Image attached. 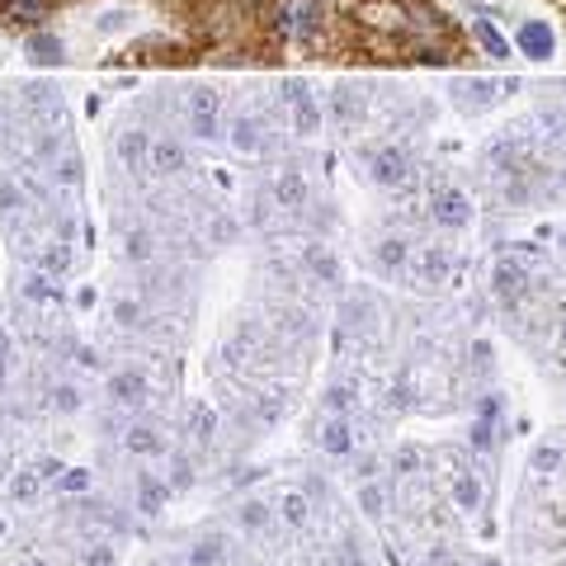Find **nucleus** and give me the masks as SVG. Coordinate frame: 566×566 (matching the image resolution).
<instances>
[{"label":"nucleus","mask_w":566,"mask_h":566,"mask_svg":"<svg viewBox=\"0 0 566 566\" xmlns=\"http://www.w3.org/2000/svg\"><path fill=\"white\" fill-rule=\"evenodd\" d=\"M151 397H156V387L142 364H118L104 374V406H109L114 416H147Z\"/></svg>","instance_id":"nucleus-1"},{"label":"nucleus","mask_w":566,"mask_h":566,"mask_svg":"<svg viewBox=\"0 0 566 566\" xmlns=\"http://www.w3.org/2000/svg\"><path fill=\"white\" fill-rule=\"evenodd\" d=\"M114 439H118V453L137 458V463H161V458L175 449L170 430L161 420H151V416H123Z\"/></svg>","instance_id":"nucleus-2"},{"label":"nucleus","mask_w":566,"mask_h":566,"mask_svg":"<svg viewBox=\"0 0 566 566\" xmlns=\"http://www.w3.org/2000/svg\"><path fill=\"white\" fill-rule=\"evenodd\" d=\"M274 29L283 43L293 48H312L326 33V10L322 0H279L274 6Z\"/></svg>","instance_id":"nucleus-3"},{"label":"nucleus","mask_w":566,"mask_h":566,"mask_svg":"<svg viewBox=\"0 0 566 566\" xmlns=\"http://www.w3.org/2000/svg\"><path fill=\"white\" fill-rule=\"evenodd\" d=\"M170 495L175 491L166 482V472H151V468L133 472V482H128V510H133V520H156L170 505Z\"/></svg>","instance_id":"nucleus-4"},{"label":"nucleus","mask_w":566,"mask_h":566,"mask_svg":"<svg viewBox=\"0 0 566 566\" xmlns=\"http://www.w3.org/2000/svg\"><path fill=\"white\" fill-rule=\"evenodd\" d=\"M232 524L241 528V534L260 538L279 524V510H274V501H264V495H241V501L232 505Z\"/></svg>","instance_id":"nucleus-5"},{"label":"nucleus","mask_w":566,"mask_h":566,"mask_svg":"<svg viewBox=\"0 0 566 566\" xmlns=\"http://www.w3.org/2000/svg\"><path fill=\"white\" fill-rule=\"evenodd\" d=\"M43 411L57 416V420L81 416L85 411V387L76 378H52V382H43Z\"/></svg>","instance_id":"nucleus-6"},{"label":"nucleus","mask_w":566,"mask_h":566,"mask_svg":"<svg viewBox=\"0 0 566 566\" xmlns=\"http://www.w3.org/2000/svg\"><path fill=\"white\" fill-rule=\"evenodd\" d=\"M189 439H193V453H203V449H212L222 439V416L212 411L208 401L189 406Z\"/></svg>","instance_id":"nucleus-7"},{"label":"nucleus","mask_w":566,"mask_h":566,"mask_svg":"<svg viewBox=\"0 0 566 566\" xmlns=\"http://www.w3.org/2000/svg\"><path fill=\"white\" fill-rule=\"evenodd\" d=\"M161 463H166V482H170L175 495L189 491V486H199V453H193V449L175 444V449L161 458Z\"/></svg>","instance_id":"nucleus-8"},{"label":"nucleus","mask_w":566,"mask_h":566,"mask_svg":"<svg viewBox=\"0 0 566 566\" xmlns=\"http://www.w3.org/2000/svg\"><path fill=\"white\" fill-rule=\"evenodd\" d=\"M274 510H279V524L283 528H307L312 524V495L303 486H283L274 495Z\"/></svg>","instance_id":"nucleus-9"},{"label":"nucleus","mask_w":566,"mask_h":566,"mask_svg":"<svg viewBox=\"0 0 566 566\" xmlns=\"http://www.w3.org/2000/svg\"><path fill=\"white\" fill-rule=\"evenodd\" d=\"M189 128L199 133V137H218L222 128V104L212 91H193L189 95Z\"/></svg>","instance_id":"nucleus-10"},{"label":"nucleus","mask_w":566,"mask_h":566,"mask_svg":"<svg viewBox=\"0 0 566 566\" xmlns=\"http://www.w3.org/2000/svg\"><path fill=\"white\" fill-rule=\"evenodd\" d=\"M316 449L331 453V458L354 453V424H349V416H326L322 430H316Z\"/></svg>","instance_id":"nucleus-11"},{"label":"nucleus","mask_w":566,"mask_h":566,"mask_svg":"<svg viewBox=\"0 0 566 566\" xmlns=\"http://www.w3.org/2000/svg\"><path fill=\"white\" fill-rule=\"evenodd\" d=\"M109 322L118 331H128V335H147L151 331V312L142 297H114V307H109Z\"/></svg>","instance_id":"nucleus-12"},{"label":"nucleus","mask_w":566,"mask_h":566,"mask_svg":"<svg viewBox=\"0 0 566 566\" xmlns=\"http://www.w3.org/2000/svg\"><path fill=\"white\" fill-rule=\"evenodd\" d=\"M52 486L43 482V476H39V468H20V472H14L10 476V482H6V495H10V505H33V501H43V495H48Z\"/></svg>","instance_id":"nucleus-13"},{"label":"nucleus","mask_w":566,"mask_h":566,"mask_svg":"<svg viewBox=\"0 0 566 566\" xmlns=\"http://www.w3.org/2000/svg\"><path fill=\"white\" fill-rule=\"evenodd\" d=\"M255 349H260V326H255V322H241V326L232 331V340L222 345V368H241Z\"/></svg>","instance_id":"nucleus-14"},{"label":"nucleus","mask_w":566,"mask_h":566,"mask_svg":"<svg viewBox=\"0 0 566 566\" xmlns=\"http://www.w3.org/2000/svg\"><path fill=\"white\" fill-rule=\"evenodd\" d=\"M515 43H520V52H524L528 62H547V57H553V29H547L543 20H528V24H520Z\"/></svg>","instance_id":"nucleus-15"},{"label":"nucleus","mask_w":566,"mask_h":566,"mask_svg":"<svg viewBox=\"0 0 566 566\" xmlns=\"http://www.w3.org/2000/svg\"><path fill=\"white\" fill-rule=\"evenodd\" d=\"M434 222L439 227H449V232H458V227H468L472 222V208H468V199L458 189H444L434 199Z\"/></svg>","instance_id":"nucleus-16"},{"label":"nucleus","mask_w":566,"mask_h":566,"mask_svg":"<svg viewBox=\"0 0 566 566\" xmlns=\"http://www.w3.org/2000/svg\"><path fill=\"white\" fill-rule=\"evenodd\" d=\"M76 562L81 566H118V543L109 534H91L76 547Z\"/></svg>","instance_id":"nucleus-17"},{"label":"nucleus","mask_w":566,"mask_h":566,"mask_svg":"<svg viewBox=\"0 0 566 566\" xmlns=\"http://www.w3.org/2000/svg\"><path fill=\"white\" fill-rule=\"evenodd\" d=\"M189 566H222L227 562V538L222 534H199L189 543V553H185Z\"/></svg>","instance_id":"nucleus-18"},{"label":"nucleus","mask_w":566,"mask_h":566,"mask_svg":"<svg viewBox=\"0 0 566 566\" xmlns=\"http://www.w3.org/2000/svg\"><path fill=\"white\" fill-rule=\"evenodd\" d=\"M495 416H501V401L495 397H482V406H476V420H472V449H491L495 444Z\"/></svg>","instance_id":"nucleus-19"},{"label":"nucleus","mask_w":566,"mask_h":566,"mask_svg":"<svg viewBox=\"0 0 566 566\" xmlns=\"http://www.w3.org/2000/svg\"><path fill=\"white\" fill-rule=\"evenodd\" d=\"M52 10V0H0V14L10 24H43Z\"/></svg>","instance_id":"nucleus-20"},{"label":"nucleus","mask_w":566,"mask_h":566,"mask_svg":"<svg viewBox=\"0 0 566 566\" xmlns=\"http://www.w3.org/2000/svg\"><path fill=\"white\" fill-rule=\"evenodd\" d=\"M24 52H29V62H39V66H52V62H62V39L57 33H29L24 39Z\"/></svg>","instance_id":"nucleus-21"},{"label":"nucleus","mask_w":566,"mask_h":566,"mask_svg":"<svg viewBox=\"0 0 566 566\" xmlns=\"http://www.w3.org/2000/svg\"><path fill=\"white\" fill-rule=\"evenodd\" d=\"M354 406H359V387H354V382H331L322 392V411L326 416H349Z\"/></svg>","instance_id":"nucleus-22"},{"label":"nucleus","mask_w":566,"mask_h":566,"mask_svg":"<svg viewBox=\"0 0 566 566\" xmlns=\"http://www.w3.org/2000/svg\"><path fill=\"white\" fill-rule=\"evenodd\" d=\"M524 270L520 264H495V297H501V303H520L524 297Z\"/></svg>","instance_id":"nucleus-23"},{"label":"nucleus","mask_w":566,"mask_h":566,"mask_svg":"<svg viewBox=\"0 0 566 566\" xmlns=\"http://www.w3.org/2000/svg\"><path fill=\"white\" fill-rule=\"evenodd\" d=\"M406 170H411V161H406V151H378V161H374V175H378V185H401L406 180Z\"/></svg>","instance_id":"nucleus-24"},{"label":"nucleus","mask_w":566,"mask_h":566,"mask_svg":"<svg viewBox=\"0 0 566 566\" xmlns=\"http://www.w3.org/2000/svg\"><path fill=\"white\" fill-rule=\"evenodd\" d=\"M453 501H458V510H482V482H476L472 472H458L453 476Z\"/></svg>","instance_id":"nucleus-25"},{"label":"nucleus","mask_w":566,"mask_h":566,"mask_svg":"<svg viewBox=\"0 0 566 566\" xmlns=\"http://www.w3.org/2000/svg\"><path fill=\"white\" fill-rule=\"evenodd\" d=\"M359 510L368 520H382L387 515V491L374 482V476H364V486H359Z\"/></svg>","instance_id":"nucleus-26"},{"label":"nucleus","mask_w":566,"mask_h":566,"mask_svg":"<svg viewBox=\"0 0 566 566\" xmlns=\"http://www.w3.org/2000/svg\"><path fill=\"white\" fill-rule=\"evenodd\" d=\"M180 166H185V151L175 147V142H156V147H151V170L156 175H175Z\"/></svg>","instance_id":"nucleus-27"},{"label":"nucleus","mask_w":566,"mask_h":566,"mask_svg":"<svg viewBox=\"0 0 566 566\" xmlns=\"http://www.w3.org/2000/svg\"><path fill=\"white\" fill-rule=\"evenodd\" d=\"M274 193H279V203L283 208H297V203H303V175H297V170H283L279 175V185H274Z\"/></svg>","instance_id":"nucleus-28"},{"label":"nucleus","mask_w":566,"mask_h":566,"mask_svg":"<svg viewBox=\"0 0 566 566\" xmlns=\"http://www.w3.org/2000/svg\"><path fill=\"white\" fill-rule=\"evenodd\" d=\"M472 33H476V43H482L491 57H510V43L495 33V24L491 20H472Z\"/></svg>","instance_id":"nucleus-29"},{"label":"nucleus","mask_w":566,"mask_h":566,"mask_svg":"<svg viewBox=\"0 0 566 566\" xmlns=\"http://www.w3.org/2000/svg\"><path fill=\"white\" fill-rule=\"evenodd\" d=\"M406 241L401 237H387L382 241V251H378V264H382V274H397V270H406Z\"/></svg>","instance_id":"nucleus-30"},{"label":"nucleus","mask_w":566,"mask_h":566,"mask_svg":"<svg viewBox=\"0 0 566 566\" xmlns=\"http://www.w3.org/2000/svg\"><path fill=\"white\" fill-rule=\"evenodd\" d=\"M123 251H128L133 264H151V260H156V241H151V232H128Z\"/></svg>","instance_id":"nucleus-31"},{"label":"nucleus","mask_w":566,"mask_h":566,"mask_svg":"<svg viewBox=\"0 0 566 566\" xmlns=\"http://www.w3.org/2000/svg\"><path fill=\"white\" fill-rule=\"evenodd\" d=\"M232 147L237 151H260V123L255 118H237L232 123Z\"/></svg>","instance_id":"nucleus-32"},{"label":"nucleus","mask_w":566,"mask_h":566,"mask_svg":"<svg viewBox=\"0 0 566 566\" xmlns=\"http://www.w3.org/2000/svg\"><path fill=\"white\" fill-rule=\"evenodd\" d=\"M444 270H449V255H444V251H424V260H420V283L430 289V283L444 279Z\"/></svg>","instance_id":"nucleus-33"},{"label":"nucleus","mask_w":566,"mask_h":566,"mask_svg":"<svg viewBox=\"0 0 566 566\" xmlns=\"http://www.w3.org/2000/svg\"><path fill=\"white\" fill-rule=\"evenodd\" d=\"M307 270H312L316 279H326V283H340V264H335L326 251H312V255H307Z\"/></svg>","instance_id":"nucleus-34"},{"label":"nucleus","mask_w":566,"mask_h":566,"mask_svg":"<svg viewBox=\"0 0 566 566\" xmlns=\"http://www.w3.org/2000/svg\"><path fill=\"white\" fill-rule=\"evenodd\" d=\"M10 368H14V331L0 326V387L10 382Z\"/></svg>","instance_id":"nucleus-35"},{"label":"nucleus","mask_w":566,"mask_h":566,"mask_svg":"<svg viewBox=\"0 0 566 566\" xmlns=\"http://www.w3.org/2000/svg\"><path fill=\"white\" fill-rule=\"evenodd\" d=\"M91 486H95L91 468H66V472H62V482H57V491H91Z\"/></svg>","instance_id":"nucleus-36"},{"label":"nucleus","mask_w":566,"mask_h":566,"mask_svg":"<svg viewBox=\"0 0 566 566\" xmlns=\"http://www.w3.org/2000/svg\"><path fill=\"white\" fill-rule=\"evenodd\" d=\"M416 468H420V449L401 444V449L392 453V472H401V476H406V472H416Z\"/></svg>","instance_id":"nucleus-37"},{"label":"nucleus","mask_w":566,"mask_h":566,"mask_svg":"<svg viewBox=\"0 0 566 566\" xmlns=\"http://www.w3.org/2000/svg\"><path fill=\"white\" fill-rule=\"evenodd\" d=\"M557 463H562V453H557V449H538V453H534V472H543V476L553 472Z\"/></svg>","instance_id":"nucleus-38"},{"label":"nucleus","mask_w":566,"mask_h":566,"mask_svg":"<svg viewBox=\"0 0 566 566\" xmlns=\"http://www.w3.org/2000/svg\"><path fill=\"white\" fill-rule=\"evenodd\" d=\"M24 566H57V562H43V557H29Z\"/></svg>","instance_id":"nucleus-39"},{"label":"nucleus","mask_w":566,"mask_h":566,"mask_svg":"<svg viewBox=\"0 0 566 566\" xmlns=\"http://www.w3.org/2000/svg\"><path fill=\"white\" fill-rule=\"evenodd\" d=\"M476 566H501V562H491V557H486V562H476Z\"/></svg>","instance_id":"nucleus-40"},{"label":"nucleus","mask_w":566,"mask_h":566,"mask_svg":"<svg viewBox=\"0 0 566 566\" xmlns=\"http://www.w3.org/2000/svg\"><path fill=\"white\" fill-rule=\"evenodd\" d=\"M562 340H566V316H562Z\"/></svg>","instance_id":"nucleus-41"},{"label":"nucleus","mask_w":566,"mask_h":566,"mask_svg":"<svg viewBox=\"0 0 566 566\" xmlns=\"http://www.w3.org/2000/svg\"><path fill=\"white\" fill-rule=\"evenodd\" d=\"M0 463H6V449H0Z\"/></svg>","instance_id":"nucleus-42"}]
</instances>
